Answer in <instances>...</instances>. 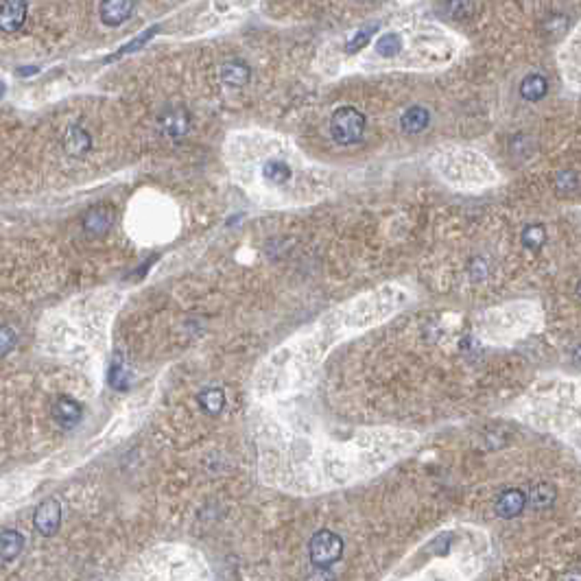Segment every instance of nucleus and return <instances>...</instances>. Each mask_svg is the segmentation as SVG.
Masks as SVG:
<instances>
[{"instance_id": "f257e3e1", "label": "nucleus", "mask_w": 581, "mask_h": 581, "mask_svg": "<svg viewBox=\"0 0 581 581\" xmlns=\"http://www.w3.org/2000/svg\"><path fill=\"white\" fill-rule=\"evenodd\" d=\"M341 553H343V540L328 529L317 531L308 542L310 562L317 568H330L334 562H339Z\"/></svg>"}, {"instance_id": "f03ea898", "label": "nucleus", "mask_w": 581, "mask_h": 581, "mask_svg": "<svg viewBox=\"0 0 581 581\" xmlns=\"http://www.w3.org/2000/svg\"><path fill=\"white\" fill-rule=\"evenodd\" d=\"M363 129H365V118H363V114H361L359 109H354V107H339L332 114L330 131H332V138L337 140L339 145H352V142H356V140L363 136Z\"/></svg>"}, {"instance_id": "7ed1b4c3", "label": "nucleus", "mask_w": 581, "mask_h": 581, "mask_svg": "<svg viewBox=\"0 0 581 581\" xmlns=\"http://www.w3.org/2000/svg\"><path fill=\"white\" fill-rule=\"evenodd\" d=\"M33 525L35 529L42 533V535H47V538H51V535L57 533L59 525H61V507L55 499H47V501H42L33 513Z\"/></svg>"}, {"instance_id": "20e7f679", "label": "nucleus", "mask_w": 581, "mask_h": 581, "mask_svg": "<svg viewBox=\"0 0 581 581\" xmlns=\"http://www.w3.org/2000/svg\"><path fill=\"white\" fill-rule=\"evenodd\" d=\"M111 226H114V210H111V206H107V204L92 206L83 216V228L92 236L107 234Z\"/></svg>"}, {"instance_id": "39448f33", "label": "nucleus", "mask_w": 581, "mask_h": 581, "mask_svg": "<svg viewBox=\"0 0 581 581\" xmlns=\"http://www.w3.org/2000/svg\"><path fill=\"white\" fill-rule=\"evenodd\" d=\"M133 9H136V3H133V0H107V3L99 5L101 20L107 27H121L123 22L129 20Z\"/></svg>"}, {"instance_id": "423d86ee", "label": "nucleus", "mask_w": 581, "mask_h": 581, "mask_svg": "<svg viewBox=\"0 0 581 581\" xmlns=\"http://www.w3.org/2000/svg\"><path fill=\"white\" fill-rule=\"evenodd\" d=\"M81 405L77 400H73L71 396H59L55 402H53V417L57 424H61L63 429H73L81 422Z\"/></svg>"}, {"instance_id": "0eeeda50", "label": "nucleus", "mask_w": 581, "mask_h": 581, "mask_svg": "<svg viewBox=\"0 0 581 581\" xmlns=\"http://www.w3.org/2000/svg\"><path fill=\"white\" fill-rule=\"evenodd\" d=\"M27 3H20V0H11V3L0 5V31L5 33H16L27 20Z\"/></svg>"}, {"instance_id": "6e6552de", "label": "nucleus", "mask_w": 581, "mask_h": 581, "mask_svg": "<svg viewBox=\"0 0 581 581\" xmlns=\"http://www.w3.org/2000/svg\"><path fill=\"white\" fill-rule=\"evenodd\" d=\"M92 147V138H90V133H87L83 127L79 125H73L68 131H66V136H63V149L68 155H75V158H81V155H85L87 151H90Z\"/></svg>"}, {"instance_id": "1a4fd4ad", "label": "nucleus", "mask_w": 581, "mask_h": 581, "mask_svg": "<svg viewBox=\"0 0 581 581\" xmlns=\"http://www.w3.org/2000/svg\"><path fill=\"white\" fill-rule=\"evenodd\" d=\"M162 129H164V133L166 136H171V138H184L186 133H188V129H190V116H188V111L184 109V107H175V109H171L169 114L162 118Z\"/></svg>"}, {"instance_id": "9d476101", "label": "nucleus", "mask_w": 581, "mask_h": 581, "mask_svg": "<svg viewBox=\"0 0 581 581\" xmlns=\"http://www.w3.org/2000/svg\"><path fill=\"white\" fill-rule=\"evenodd\" d=\"M525 505H527V496L520 489H507L496 501V513L501 518H516L525 509Z\"/></svg>"}, {"instance_id": "9b49d317", "label": "nucleus", "mask_w": 581, "mask_h": 581, "mask_svg": "<svg viewBox=\"0 0 581 581\" xmlns=\"http://www.w3.org/2000/svg\"><path fill=\"white\" fill-rule=\"evenodd\" d=\"M22 549H25V538H22L20 531L5 529L0 533V557H3L5 562L16 560V557L22 553Z\"/></svg>"}, {"instance_id": "f8f14e48", "label": "nucleus", "mask_w": 581, "mask_h": 581, "mask_svg": "<svg viewBox=\"0 0 581 581\" xmlns=\"http://www.w3.org/2000/svg\"><path fill=\"white\" fill-rule=\"evenodd\" d=\"M197 402L199 407L204 409V413L208 415H219L226 407V393L216 387H210V389H204L199 396H197Z\"/></svg>"}, {"instance_id": "ddd939ff", "label": "nucleus", "mask_w": 581, "mask_h": 581, "mask_svg": "<svg viewBox=\"0 0 581 581\" xmlns=\"http://www.w3.org/2000/svg\"><path fill=\"white\" fill-rule=\"evenodd\" d=\"M221 79L226 85H232V87H240L250 81V68L240 61H230L221 68Z\"/></svg>"}, {"instance_id": "4468645a", "label": "nucleus", "mask_w": 581, "mask_h": 581, "mask_svg": "<svg viewBox=\"0 0 581 581\" xmlns=\"http://www.w3.org/2000/svg\"><path fill=\"white\" fill-rule=\"evenodd\" d=\"M427 125H429V111L422 109V107L409 109L405 114V118H402V129H405L407 133H417Z\"/></svg>"}, {"instance_id": "2eb2a0df", "label": "nucleus", "mask_w": 581, "mask_h": 581, "mask_svg": "<svg viewBox=\"0 0 581 581\" xmlns=\"http://www.w3.org/2000/svg\"><path fill=\"white\" fill-rule=\"evenodd\" d=\"M374 51L381 57H396L402 51V37L398 33H385L376 42Z\"/></svg>"}, {"instance_id": "dca6fc26", "label": "nucleus", "mask_w": 581, "mask_h": 581, "mask_svg": "<svg viewBox=\"0 0 581 581\" xmlns=\"http://www.w3.org/2000/svg\"><path fill=\"white\" fill-rule=\"evenodd\" d=\"M553 501H555V489H553V485H546V483L535 485L529 494V503L535 509H546Z\"/></svg>"}, {"instance_id": "f3484780", "label": "nucleus", "mask_w": 581, "mask_h": 581, "mask_svg": "<svg viewBox=\"0 0 581 581\" xmlns=\"http://www.w3.org/2000/svg\"><path fill=\"white\" fill-rule=\"evenodd\" d=\"M264 177L269 180L271 184H284L290 180V169L288 164H284L282 160H271V162H267L264 169H262Z\"/></svg>"}, {"instance_id": "a211bd4d", "label": "nucleus", "mask_w": 581, "mask_h": 581, "mask_svg": "<svg viewBox=\"0 0 581 581\" xmlns=\"http://www.w3.org/2000/svg\"><path fill=\"white\" fill-rule=\"evenodd\" d=\"M546 94V81L540 75H531L522 83V97L529 101H540Z\"/></svg>"}, {"instance_id": "6ab92c4d", "label": "nucleus", "mask_w": 581, "mask_h": 581, "mask_svg": "<svg viewBox=\"0 0 581 581\" xmlns=\"http://www.w3.org/2000/svg\"><path fill=\"white\" fill-rule=\"evenodd\" d=\"M155 33H158V27H151V29H147L140 37L131 39V42L127 44V47H123L116 55H111L109 59H118V57H125V55H129V53H133V51H138L140 47H145V44H147V42H149Z\"/></svg>"}, {"instance_id": "aec40b11", "label": "nucleus", "mask_w": 581, "mask_h": 581, "mask_svg": "<svg viewBox=\"0 0 581 581\" xmlns=\"http://www.w3.org/2000/svg\"><path fill=\"white\" fill-rule=\"evenodd\" d=\"M16 345V332L9 326H0V356H5Z\"/></svg>"}, {"instance_id": "412c9836", "label": "nucleus", "mask_w": 581, "mask_h": 581, "mask_svg": "<svg viewBox=\"0 0 581 581\" xmlns=\"http://www.w3.org/2000/svg\"><path fill=\"white\" fill-rule=\"evenodd\" d=\"M306 581H334V577H332L326 568H319V570H315L312 575H308Z\"/></svg>"}, {"instance_id": "4be33fe9", "label": "nucleus", "mask_w": 581, "mask_h": 581, "mask_svg": "<svg viewBox=\"0 0 581 581\" xmlns=\"http://www.w3.org/2000/svg\"><path fill=\"white\" fill-rule=\"evenodd\" d=\"M31 73H37V68H27V71H20V75H31Z\"/></svg>"}, {"instance_id": "5701e85b", "label": "nucleus", "mask_w": 581, "mask_h": 581, "mask_svg": "<svg viewBox=\"0 0 581 581\" xmlns=\"http://www.w3.org/2000/svg\"><path fill=\"white\" fill-rule=\"evenodd\" d=\"M3 94H5V83L0 81V99H3Z\"/></svg>"}, {"instance_id": "b1692460", "label": "nucleus", "mask_w": 581, "mask_h": 581, "mask_svg": "<svg viewBox=\"0 0 581 581\" xmlns=\"http://www.w3.org/2000/svg\"><path fill=\"white\" fill-rule=\"evenodd\" d=\"M577 290H579V295H581V284H579V288H577Z\"/></svg>"}]
</instances>
